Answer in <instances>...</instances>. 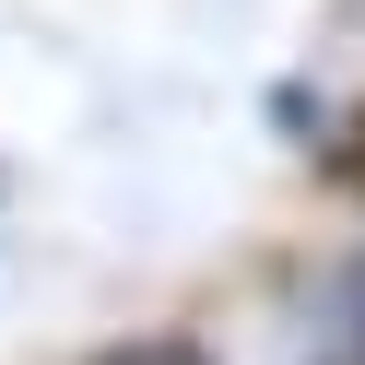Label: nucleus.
I'll use <instances>...</instances> for the list:
<instances>
[{"mask_svg":"<svg viewBox=\"0 0 365 365\" xmlns=\"http://www.w3.org/2000/svg\"><path fill=\"white\" fill-rule=\"evenodd\" d=\"M106 365H200L189 341H130V354H106Z\"/></svg>","mask_w":365,"mask_h":365,"instance_id":"obj_1","label":"nucleus"}]
</instances>
